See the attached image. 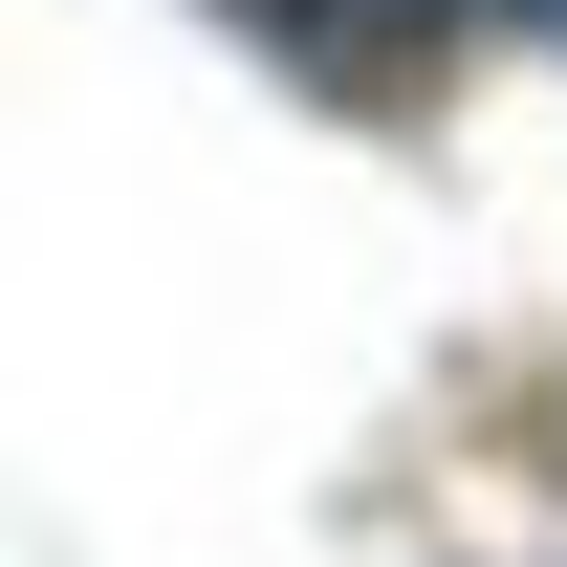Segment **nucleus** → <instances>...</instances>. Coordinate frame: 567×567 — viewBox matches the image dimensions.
<instances>
[{
  "label": "nucleus",
  "instance_id": "f257e3e1",
  "mask_svg": "<svg viewBox=\"0 0 567 567\" xmlns=\"http://www.w3.org/2000/svg\"><path fill=\"white\" fill-rule=\"evenodd\" d=\"M262 22H284V66L328 87V110H415V87L502 22V0H262Z\"/></svg>",
  "mask_w": 567,
  "mask_h": 567
}]
</instances>
